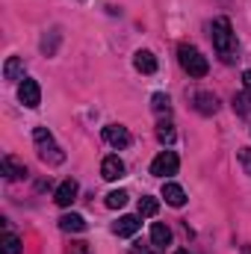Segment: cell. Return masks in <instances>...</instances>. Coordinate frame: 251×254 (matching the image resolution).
Wrapping results in <instances>:
<instances>
[{"instance_id":"cell-1","label":"cell","mask_w":251,"mask_h":254,"mask_svg":"<svg viewBox=\"0 0 251 254\" xmlns=\"http://www.w3.org/2000/svg\"><path fill=\"white\" fill-rule=\"evenodd\" d=\"M210 39H213V48L222 57V63L231 65L237 60V33H234V27H231L228 18H216L210 24Z\"/></svg>"},{"instance_id":"cell-2","label":"cell","mask_w":251,"mask_h":254,"mask_svg":"<svg viewBox=\"0 0 251 254\" xmlns=\"http://www.w3.org/2000/svg\"><path fill=\"white\" fill-rule=\"evenodd\" d=\"M33 142H36V151H39L42 163H48V166H63L65 163V151L57 145V139H54V133L48 127H36Z\"/></svg>"},{"instance_id":"cell-3","label":"cell","mask_w":251,"mask_h":254,"mask_svg":"<svg viewBox=\"0 0 251 254\" xmlns=\"http://www.w3.org/2000/svg\"><path fill=\"white\" fill-rule=\"evenodd\" d=\"M178 60H181V68L187 71L189 77H204V74L210 71L207 57H204L195 45H181V48H178Z\"/></svg>"},{"instance_id":"cell-4","label":"cell","mask_w":251,"mask_h":254,"mask_svg":"<svg viewBox=\"0 0 251 254\" xmlns=\"http://www.w3.org/2000/svg\"><path fill=\"white\" fill-rule=\"evenodd\" d=\"M178 169H181V160H178L175 151H163L151 163V175L154 178H172V175H178Z\"/></svg>"},{"instance_id":"cell-5","label":"cell","mask_w":251,"mask_h":254,"mask_svg":"<svg viewBox=\"0 0 251 254\" xmlns=\"http://www.w3.org/2000/svg\"><path fill=\"white\" fill-rule=\"evenodd\" d=\"M18 98H21V104H24V107L36 110V107L42 104V89H39V83H36V80H30V77H24V83L18 86Z\"/></svg>"},{"instance_id":"cell-6","label":"cell","mask_w":251,"mask_h":254,"mask_svg":"<svg viewBox=\"0 0 251 254\" xmlns=\"http://www.w3.org/2000/svg\"><path fill=\"white\" fill-rule=\"evenodd\" d=\"M104 139L113 145V148H130V142H133V136H130V130L125 125H107L104 127Z\"/></svg>"},{"instance_id":"cell-7","label":"cell","mask_w":251,"mask_h":254,"mask_svg":"<svg viewBox=\"0 0 251 254\" xmlns=\"http://www.w3.org/2000/svg\"><path fill=\"white\" fill-rule=\"evenodd\" d=\"M125 163H122V157L119 154H110V157H104V163H101V178L104 181H119V178H125Z\"/></svg>"},{"instance_id":"cell-8","label":"cell","mask_w":251,"mask_h":254,"mask_svg":"<svg viewBox=\"0 0 251 254\" xmlns=\"http://www.w3.org/2000/svg\"><path fill=\"white\" fill-rule=\"evenodd\" d=\"M192 104H195V110L201 116H216L219 113V98L213 92H195L192 95Z\"/></svg>"},{"instance_id":"cell-9","label":"cell","mask_w":251,"mask_h":254,"mask_svg":"<svg viewBox=\"0 0 251 254\" xmlns=\"http://www.w3.org/2000/svg\"><path fill=\"white\" fill-rule=\"evenodd\" d=\"M77 192H80L77 181H74V178H68V181H63V184L57 187V195H54V201H57L60 207H71V204L77 201Z\"/></svg>"},{"instance_id":"cell-10","label":"cell","mask_w":251,"mask_h":254,"mask_svg":"<svg viewBox=\"0 0 251 254\" xmlns=\"http://www.w3.org/2000/svg\"><path fill=\"white\" fill-rule=\"evenodd\" d=\"M0 169H3V178H6V181H21V178H27V166H24L21 160H15L12 154L3 157Z\"/></svg>"},{"instance_id":"cell-11","label":"cell","mask_w":251,"mask_h":254,"mask_svg":"<svg viewBox=\"0 0 251 254\" xmlns=\"http://www.w3.org/2000/svg\"><path fill=\"white\" fill-rule=\"evenodd\" d=\"M139 216H122L119 222H113V234L116 237H133L136 231H139Z\"/></svg>"},{"instance_id":"cell-12","label":"cell","mask_w":251,"mask_h":254,"mask_svg":"<svg viewBox=\"0 0 251 254\" xmlns=\"http://www.w3.org/2000/svg\"><path fill=\"white\" fill-rule=\"evenodd\" d=\"M163 198H166V204H172V207H184V204H187V192L181 190L178 184H172V181L163 184Z\"/></svg>"},{"instance_id":"cell-13","label":"cell","mask_w":251,"mask_h":254,"mask_svg":"<svg viewBox=\"0 0 251 254\" xmlns=\"http://www.w3.org/2000/svg\"><path fill=\"white\" fill-rule=\"evenodd\" d=\"M133 65H136V71H142V74H154V71H157V57H154L151 51H136V54H133Z\"/></svg>"},{"instance_id":"cell-14","label":"cell","mask_w":251,"mask_h":254,"mask_svg":"<svg viewBox=\"0 0 251 254\" xmlns=\"http://www.w3.org/2000/svg\"><path fill=\"white\" fill-rule=\"evenodd\" d=\"M151 243H154L157 249H166V246L172 243V231H169V225L154 222V225H151Z\"/></svg>"},{"instance_id":"cell-15","label":"cell","mask_w":251,"mask_h":254,"mask_svg":"<svg viewBox=\"0 0 251 254\" xmlns=\"http://www.w3.org/2000/svg\"><path fill=\"white\" fill-rule=\"evenodd\" d=\"M3 77H6L9 83L24 80V63H21V57H9V60L3 63Z\"/></svg>"},{"instance_id":"cell-16","label":"cell","mask_w":251,"mask_h":254,"mask_svg":"<svg viewBox=\"0 0 251 254\" xmlns=\"http://www.w3.org/2000/svg\"><path fill=\"white\" fill-rule=\"evenodd\" d=\"M60 228H63L65 234H80V231H86V219L77 216V213H65L63 219H60Z\"/></svg>"},{"instance_id":"cell-17","label":"cell","mask_w":251,"mask_h":254,"mask_svg":"<svg viewBox=\"0 0 251 254\" xmlns=\"http://www.w3.org/2000/svg\"><path fill=\"white\" fill-rule=\"evenodd\" d=\"M157 210H160V201L154 195H142L139 198V216H157Z\"/></svg>"},{"instance_id":"cell-18","label":"cell","mask_w":251,"mask_h":254,"mask_svg":"<svg viewBox=\"0 0 251 254\" xmlns=\"http://www.w3.org/2000/svg\"><path fill=\"white\" fill-rule=\"evenodd\" d=\"M151 107H154L157 116H163V113L169 116V113H172V101H169V95H163V92H157V95L151 98Z\"/></svg>"},{"instance_id":"cell-19","label":"cell","mask_w":251,"mask_h":254,"mask_svg":"<svg viewBox=\"0 0 251 254\" xmlns=\"http://www.w3.org/2000/svg\"><path fill=\"white\" fill-rule=\"evenodd\" d=\"M157 139H160L163 145H172V142H175V125H172V122H160V125H157Z\"/></svg>"},{"instance_id":"cell-20","label":"cell","mask_w":251,"mask_h":254,"mask_svg":"<svg viewBox=\"0 0 251 254\" xmlns=\"http://www.w3.org/2000/svg\"><path fill=\"white\" fill-rule=\"evenodd\" d=\"M127 198H130V195H127L125 190H113L107 195V207H110V210H122L127 204Z\"/></svg>"},{"instance_id":"cell-21","label":"cell","mask_w":251,"mask_h":254,"mask_svg":"<svg viewBox=\"0 0 251 254\" xmlns=\"http://www.w3.org/2000/svg\"><path fill=\"white\" fill-rule=\"evenodd\" d=\"M234 110H237L240 116H249V113H251V95H249V92L234 95Z\"/></svg>"},{"instance_id":"cell-22","label":"cell","mask_w":251,"mask_h":254,"mask_svg":"<svg viewBox=\"0 0 251 254\" xmlns=\"http://www.w3.org/2000/svg\"><path fill=\"white\" fill-rule=\"evenodd\" d=\"M21 249H24V246H21V240H18L15 234H6V237H3V246H0L3 254H21Z\"/></svg>"},{"instance_id":"cell-23","label":"cell","mask_w":251,"mask_h":254,"mask_svg":"<svg viewBox=\"0 0 251 254\" xmlns=\"http://www.w3.org/2000/svg\"><path fill=\"white\" fill-rule=\"evenodd\" d=\"M130 254H157V246H154V243H151V246L133 243V246H130Z\"/></svg>"},{"instance_id":"cell-24","label":"cell","mask_w":251,"mask_h":254,"mask_svg":"<svg viewBox=\"0 0 251 254\" xmlns=\"http://www.w3.org/2000/svg\"><path fill=\"white\" fill-rule=\"evenodd\" d=\"M240 163H243V169L251 175V148H243L240 151Z\"/></svg>"},{"instance_id":"cell-25","label":"cell","mask_w":251,"mask_h":254,"mask_svg":"<svg viewBox=\"0 0 251 254\" xmlns=\"http://www.w3.org/2000/svg\"><path fill=\"white\" fill-rule=\"evenodd\" d=\"M68 254H92V252H89V246H86V243H74V246L68 249Z\"/></svg>"},{"instance_id":"cell-26","label":"cell","mask_w":251,"mask_h":254,"mask_svg":"<svg viewBox=\"0 0 251 254\" xmlns=\"http://www.w3.org/2000/svg\"><path fill=\"white\" fill-rule=\"evenodd\" d=\"M243 92L251 95V71H243Z\"/></svg>"},{"instance_id":"cell-27","label":"cell","mask_w":251,"mask_h":254,"mask_svg":"<svg viewBox=\"0 0 251 254\" xmlns=\"http://www.w3.org/2000/svg\"><path fill=\"white\" fill-rule=\"evenodd\" d=\"M243 254H251V246H243Z\"/></svg>"},{"instance_id":"cell-28","label":"cell","mask_w":251,"mask_h":254,"mask_svg":"<svg viewBox=\"0 0 251 254\" xmlns=\"http://www.w3.org/2000/svg\"><path fill=\"white\" fill-rule=\"evenodd\" d=\"M175 254H189V252H184V249H181V252H175Z\"/></svg>"}]
</instances>
